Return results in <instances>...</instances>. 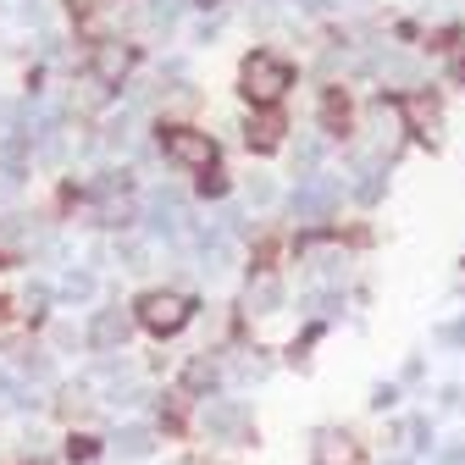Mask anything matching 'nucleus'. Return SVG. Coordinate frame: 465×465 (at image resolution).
Returning <instances> with one entry per match:
<instances>
[{"mask_svg":"<svg viewBox=\"0 0 465 465\" xmlns=\"http://www.w3.org/2000/svg\"><path fill=\"white\" fill-rule=\"evenodd\" d=\"M239 89L255 111H277L282 94L294 89V62H282V55L272 50H250L244 55V67H239Z\"/></svg>","mask_w":465,"mask_h":465,"instance_id":"nucleus-1","label":"nucleus"},{"mask_svg":"<svg viewBox=\"0 0 465 465\" xmlns=\"http://www.w3.org/2000/svg\"><path fill=\"white\" fill-rule=\"evenodd\" d=\"M399 111H404V123H411V134H416V139L438 144V123H443V105H438V94H427V89H416V94H399Z\"/></svg>","mask_w":465,"mask_h":465,"instance_id":"nucleus-5","label":"nucleus"},{"mask_svg":"<svg viewBox=\"0 0 465 465\" xmlns=\"http://www.w3.org/2000/svg\"><path fill=\"white\" fill-rule=\"evenodd\" d=\"M322 128H327L332 139H349V134H355V105H349L343 89H327V94H322Z\"/></svg>","mask_w":465,"mask_h":465,"instance_id":"nucleus-8","label":"nucleus"},{"mask_svg":"<svg viewBox=\"0 0 465 465\" xmlns=\"http://www.w3.org/2000/svg\"><path fill=\"white\" fill-rule=\"evenodd\" d=\"M134 62H139V50H134V45H116V39H100V45L89 50L94 84H123V78L134 73Z\"/></svg>","mask_w":465,"mask_h":465,"instance_id":"nucleus-4","label":"nucleus"},{"mask_svg":"<svg viewBox=\"0 0 465 465\" xmlns=\"http://www.w3.org/2000/svg\"><path fill=\"white\" fill-rule=\"evenodd\" d=\"M155 139H161V150L178 161L183 172H211V166H216V139H211L205 128H189V123H161V128H155Z\"/></svg>","mask_w":465,"mask_h":465,"instance_id":"nucleus-3","label":"nucleus"},{"mask_svg":"<svg viewBox=\"0 0 465 465\" xmlns=\"http://www.w3.org/2000/svg\"><path fill=\"white\" fill-rule=\"evenodd\" d=\"M200 189H205V194H227V178H222V166L200 172Z\"/></svg>","mask_w":465,"mask_h":465,"instance_id":"nucleus-10","label":"nucleus"},{"mask_svg":"<svg viewBox=\"0 0 465 465\" xmlns=\"http://www.w3.org/2000/svg\"><path fill=\"white\" fill-rule=\"evenodd\" d=\"M366 454H361V438L355 432H343V427H327V432H316V443H311V465H361Z\"/></svg>","mask_w":465,"mask_h":465,"instance_id":"nucleus-6","label":"nucleus"},{"mask_svg":"<svg viewBox=\"0 0 465 465\" xmlns=\"http://www.w3.org/2000/svg\"><path fill=\"white\" fill-rule=\"evenodd\" d=\"M282 111H255L250 116V128H244V144L255 150V155H272V150H282Z\"/></svg>","mask_w":465,"mask_h":465,"instance_id":"nucleus-7","label":"nucleus"},{"mask_svg":"<svg viewBox=\"0 0 465 465\" xmlns=\"http://www.w3.org/2000/svg\"><path fill=\"white\" fill-rule=\"evenodd\" d=\"M111 338H123V316H100L94 322V343H111Z\"/></svg>","mask_w":465,"mask_h":465,"instance_id":"nucleus-9","label":"nucleus"},{"mask_svg":"<svg viewBox=\"0 0 465 465\" xmlns=\"http://www.w3.org/2000/svg\"><path fill=\"white\" fill-rule=\"evenodd\" d=\"M134 316H139V327H144V332L172 338V332H183V327L194 322V300H189V294H178V288H150V294H139Z\"/></svg>","mask_w":465,"mask_h":465,"instance_id":"nucleus-2","label":"nucleus"},{"mask_svg":"<svg viewBox=\"0 0 465 465\" xmlns=\"http://www.w3.org/2000/svg\"><path fill=\"white\" fill-rule=\"evenodd\" d=\"M94 449H100V443H94V438H78V443H67V454H73V460H89V454H94Z\"/></svg>","mask_w":465,"mask_h":465,"instance_id":"nucleus-12","label":"nucleus"},{"mask_svg":"<svg viewBox=\"0 0 465 465\" xmlns=\"http://www.w3.org/2000/svg\"><path fill=\"white\" fill-rule=\"evenodd\" d=\"M67 6H73V17H78V23H89V17L105 6V0H67Z\"/></svg>","mask_w":465,"mask_h":465,"instance_id":"nucleus-11","label":"nucleus"},{"mask_svg":"<svg viewBox=\"0 0 465 465\" xmlns=\"http://www.w3.org/2000/svg\"><path fill=\"white\" fill-rule=\"evenodd\" d=\"M0 266H6V255H0Z\"/></svg>","mask_w":465,"mask_h":465,"instance_id":"nucleus-13","label":"nucleus"}]
</instances>
